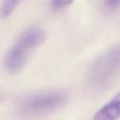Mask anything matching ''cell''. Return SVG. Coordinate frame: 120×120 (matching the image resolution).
<instances>
[{
  "label": "cell",
  "instance_id": "cell-1",
  "mask_svg": "<svg viewBox=\"0 0 120 120\" xmlns=\"http://www.w3.org/2000/svg\"><path fill=\"white\" fill-rule=\"evenodd\" d=\"M46 33L41 28H30L20 34L4 57V68L8 73H18L24 68L30 57L45 42Z\"/></svg>",
  "mask_w": 120,
  "mask_h": 120
},
{
  "label": "cell",
  "instance_id": "cell-2",
  "mask_svg": "<svg viewBox=\"0 0 120 120\" xmlns=\"http://www.w3.org/2000/svg\"><path fill=\"white\" fill-rule=\"evenodd\" d=\"M68 102L64 91L53 90L33 94L19 101V112L26 117H40L62 108Z\"/></svg>",
  "mask_w": 120,
  "mask_h": 120
},
{
  "label": "cell",
  "instance_id": "cell-3",
  "mask_svg": "<svg viewBox=\"0 0 120 120\" xmlns=\"http://www.w3.org/2000/svg\"><path fill=\"white\" fill-rule=\"evenodd\" d=\"M120 69V44L115 45L100 54L92 63L86 73L89 83L93 87L101 88L111 83Z\"/></svg>",
  "mask_w": 120,
  "mask_h": 120
},
{
  "label": "cell",
  "instance_id": "cell-4",
  "mask_svg": "<svg viewBox=\"0 0 120 120\" xmlns=\"http://www.w3.org/2000/svg\"><path fill=\"white\" fill-rule=\"evenodd\" d=\"M120 119V90L108 103L100 107L92 120H119Z\"/></svg>",
  "mask_w": 120,
  "mask_h": 120
},
{
  "label": "cell",
  "instance_id": "cell-5",
  "mask_svg": "<svg viewBox=\"0 0 120 120\" xmlns=\"http://www.w3.org/2000/svg\"><path fill=\"white\" fill-rule=\"evenodd\" d=\"M23 0H3L1 6V17L2 19H6L13 14L15 9L22 2Z\"/></svg>",
  "mask_w": 120,
  "mask_h": 120
},
{
  "label": "cell",
  "instance_id": "cell-6",
  "mask_svg": "<svg viewBox=\"0 0 120 120\" xmlns=\"http://www.w3.org/2000/svg\"><path fill=\"white\" fill-rule=\"evenodd\" d=\"M73 2L74 0H51V8L55 11H58L71 5Z\"/></svg>",
  "mask_w": 120,
  "mask_h": 120
},
{
  "label": "cell",
  "instance_id": "cell-7",
  "mask_svg": "<svg viewBox=\"0 0 120 120\" xmlns=\"http://www.w3.org/2000/svg\"><path fill=\"white\" fill-rule=\"evenodd\" d=\"M102 3L108 10H116L120 6V0H102Z\"/></svg>",
  "mask_w": 120,
  "mask_h": 120
}]
</instances>
